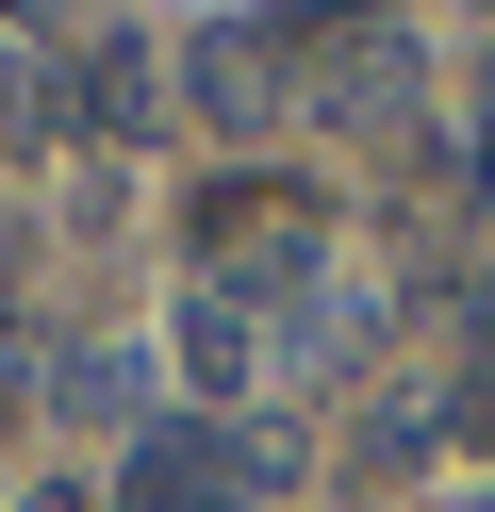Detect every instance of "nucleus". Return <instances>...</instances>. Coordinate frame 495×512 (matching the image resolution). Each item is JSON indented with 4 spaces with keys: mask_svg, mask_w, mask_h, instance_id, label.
Wrapping results in <instances>:
<instances>
[{
    "mask_svg": "<svg viewBox=\"0 0 495 512\" xmlns=\"http://www.w3.org/2000/svg\"><path fill=\"white\" fill-rule=\"evenodd\" d=\"M182 364L215 380V397H231V380H264V314L231 298V281H198V298H182Z\"/></svg>",
    "mask_w": 495,
    "mask_h": 512,
    "instance_id": "nucleus-4",
    "label": "nucleus"
},
{
    "mask_svg": "<svg viewBox=\"0 0 495 512\" xmlns=\"http://www.w3.org/2000/svg\"><path fill=\"white\" fill-rule=\"evenodd\" d=\"M182 83H198V116H231V133H248V116L281 100V50H248V34H198V67H182Z\"/></svg>",
    "mask_w": 495,
    "mask_h": 512,
    "instance_id": "nucleus-6",
    "label": "nucleus"
},
{
    "mask_svg": "<svg viewBox=\"0 0 495 512\" xmlns=\"http://www.w3.org/2000/svg\"><path fill=\"white\" fill-rule=\"evenodd\" d=\"M33 512H66V496H33Z\"/></svg>",
    "mask_w": 495,
    "mask_h": 512,
    "instance_id": "nucleus-10",
    "label": "nucleus"
},
{
    "mask_svg": "<svg viewBox=\"0 0 495 512\" xmlns=\"http://www.w3.org/2000/svg\"><path fill=\"white\" fill-rule=\"evenodd\" d=\"M314 116H330V133H413V34H396V17H363V34H330L314 50Z\"/></svg>",
    "mask_w": 495,
    "mask_h": 512,
    "instance_id": "nucleus-2",
    "label": "nucleus"
},
{
    "mask_svg": "<svg viewBox=\"0 0 495 512\" xmlns=\"http://www.w3.org/2000/svg\"><path fill=\"white\" fill-rule=\"evenodd\" d=\"M66 100H83V133H165V116H149V100H165V67H149L132 34H99L83 67H66Z\"/></svg>",
    "mask_w": 495,
    "mask_h": 512,
    "instance_id": "nucleus-3",
    "label": "nucleus"
},
{
    "mask_svg": "<svg viewBox=\"0 0 495 512\" xmlns=\"http://www.w3.org/2000/svg\"><path fill=\"white\" fill-rule=\"evenodd\" d=\"M198 248H215V281H281V265L330 248V215L297 199V182H215V199H198Z\"/></svg>",
    "mask_w": 495,
    "mask_h": 512,
    "instance_id": "nucleus-1",
    "label": "nucleus"
},
{
    "mask_svg": "<svg viewBox=\"0 0 495 512\" xmlns=\"http://www.w3.org/2000/svg\"><path fill=\"white\" fill-rule=\"evenodd\" d=\"M446 430H495V281H479V314H462V380H446Z\"/></svg>",
    "mask_w": 495,
    "mask_h": 512,
    "instance_id": "nucleus-7",
    "label": "nucleus"
},
{
    "mask_svg": "<svg viewBox=\"0 0 495 512\" xmlns=\"http://www.w3.org/2000/svg\"><path fill=\"white\" fill-rule=\"evenodd\" d=\"M17 116H33V83H17V50H0V133H17Z\"/></svg>",
    "mask_w": 495,
    "mask_h": 512,
    "instance_id": "nucleus-9",
    "label": "nucleus"
},
{
    "mask_svg": "<svg viewBox=\"0 0 495 512\" xmlns=\"http://www.w3.org/2000/svg\"><path fill=\"white\" fill-rule=\"evenodd\" d=\"M50 397L83 413V430H149V364H132V347H66V364H50Z\"/></svg>",
    "mask_w": 495,
    "mask_h": 512,
    "instance_id": "nucleus-5",
    "label": "nucleus"
},
{
    "mask_svg": "<svg viewBox=\"0 0 495 512\" xmlns=\"http://www.w3.org/2000/svg\"><path fill=\"white\" fill-rule=\"evenodd\" d=\"M231 479H297V413H248L231 430Z\"/></svg>",
    "mask_w": 495,
    "mask_h": 512,
    "instance_id": "nucleus-8",
    "label": "nucleus"
}]
</instances>
